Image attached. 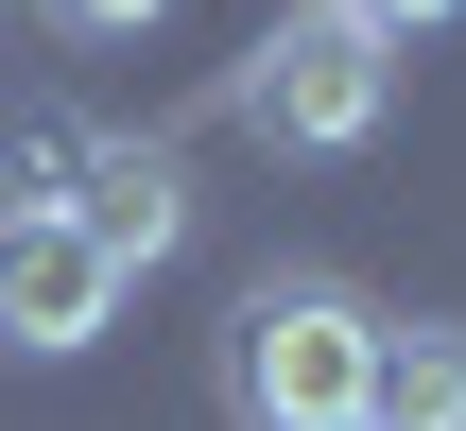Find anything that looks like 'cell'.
Wrapping results in <instances>:
<instances>
[{
  "instance_id": "obj_7",
  "label": "cell",
  "mask_w": 466,
  "mask_h": 431,
  "mask_svg": "<svg viewBox=\"0 0 466 431\" xmlns=\"http://www.w3.org/2000/svg\"><path fill=\"white\" fill-rule=\"evenodd\" d=\"M329 17H363V35H380V52H415V35H432V17H450V0H329Z\"/></svg>"
},
{
  "instance_id": "obj_2",
  "label": "cell",
  "mask_w": 466,
  "mask_h": 431,
  "mask_svg": "<svg viewBox=\"0 0 466 431\" xmlns=\"http://www.w3.org/2000/svg\"><path fill=\"white\" fill-rule=\"evenodd\" d=\"M380 104H398V52H380L363 17H329V0H294V17L225 69V121H242L259 155H363Z\"/></svg>"
},
{
  "instance_id": "obj_4",
  "label": "cell",
  "mask_w": 466,
  "mask_h": 431,
  "mask_svg": "<svg viewBox=\"0 0 466 431\" xmlns=\"http://www.w3.org/2000/svg\"><path fill=\"white\" fill-rule=\"evenodd\" d=\"M17 190H35V207H69L121 276H156V259L190 242V190H173V155H156V138H69V121H52V138L17 155Z\"/></svg>"
},
{
  "instance_id": "obj_5",
  "label": "cell",
  "mask_w": 466,
  "mask_h": 431,
  "mask_svg": "<svg viewBox=\"0 0 466 431\" xmlns=\"http://www.w3.org/2000/svg\"><path fill=\"white\" fill-rule=\"evenodd\" d=\"M363 431H466V328H380V397H363Z\"/></svg>"
},
{
  "instance_id": "obj_3",
  "label": "cell",
  "mask_w": 466,
  "mask_h": 431,
  "mask_svg": "<svg viewBox=\"0 0 466 431\" xmlns=\"http://www.w3.org/2000/svg\"><path fill=\"white\" fill-rule=\"evenodd\" d=\"M104 328H121V259H104L69 207L0 190V346H17V363H86Z\"/></svg>"
},
{
  "instance_id": "obj_1",
  "label": "cell",
  "mask_w": 466,
  "mask_h": 431,
  "mask_svg": "<svg viewBox=\"0 0 466 431\" xmlns=\"http://www.w3.org/2000/svg\"><path fill=\"white\" fill-rule=\"evenodd\" d=\"M225 397H242V431H363V397H380V311L346 276H259L225 311Z\"/></svg>"
},
{
  "instance_id": "obj_6",
  "label": "cell",
  "mask_w": 466,
  "mask_h": 431,
  "mask_svg": "<svg viewBox=\"0 0 466 431\" xmlns=\"http://www.w3.org/2000/svg\"><path fill=\"white\" fill-rule=\"evenodd\" d=\"M35 17H52V35H86V52H121V35H156L173 0H35Z\"/></svg>"
}]
</instances>
